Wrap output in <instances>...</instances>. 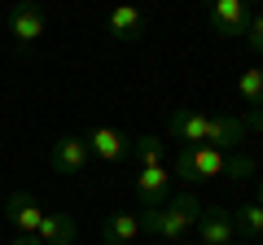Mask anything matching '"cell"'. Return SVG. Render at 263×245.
Listing matches in <instances>:
<instances>
[{
  "label": "cell",
  "mask_w": 263,
  "mask_h": 245,
  "mask_svg": "<svg viewBox=\"0 0 263 245\" xmlns=\"http://www.w3.org/2000/svg\"><path fill=\"white\" fill-rule=\"evenodd\" d=\"M233 223H237V236H246V241H263V206H259V201L237 206L233 210Z\"/></svg>",
  "instance_id": "15"
},
{
  "label": "cell",
  "mask_w": 263,
  "mask_h": 245,
  "mask_svg": "<svg viewBox=\"0 0 263 245\" xmlns=\"http://www.w3.org/2000/svg\"><path fill=\"white\" fill-rule=\"evenodd\" d=\"M101 236L110 245H132L136 236H145V223H141V210H119L101 223Z\"/></svg>",
  "instance_id": "13"
},
{
  "label": "cell",
  "mask_w": 263,
  "mask_h": 245,
  "mask_svg": "<svg viewBox=\"0 0 263 245\" xmlns=\"http://www.w3.org/2000/svg\"><path fill=\"white\" fill-rule=\"evenodd\" d=\"M206 18L219 35H241L246 22H250V5L246 0H211L206 5Z\"/></svg>",
  "instance_id": "5"
},
{
  "label": "cell",
  "mask_w": 263,
  "mask_h": 245,
  "mask_svg": "<svg viewBox=\"0 0 263 245\" xmlns=\"http://www.w3.org/2000/svg\"><path fill=\"white\" fill-rule=\"evenodd\" d=\"M88 158H92V149H88L84 136H62V140H53V153H48V162L66 175H79Z\"/></svg>",
  "instance_id": "9"
},
{
  "label": "cell",
  "mask_w": 263,
  "mask_h": 245,
  "mask_svg": "<svg viewBox=\"0 0 263 245\" xmlns=\"http://www.w3.org/2000/svg\"><path fill=\"white\" fill-rule=\"evenodd\" d=\"M254 201H259V206H263V179H259V197H254Z\"/></svg>",
  "instance_id": "22"
},
{
  "label": "cell",
  "mask_w": 263,
  "mask_h": 245,
  "mask_svg": "<svg viewBox=\"0 0 263 245\" xmlns=\"http://www.w3.org/2000/svg\"><path fill=\"white\" fill-rule=\"evenodd\" d=\"M84 140H88V149H92V158H101V162H119V158H127V149H132V136H123L119 127H92Z\"/></svg>",
  "instance_id": "10"
},
{
  "label": "cell",
  "mask_w": 263,
  "mask_h": 245,
  "mask_svg": "<svg viewBox=\"0 0 263 245\" xmlns=\"http://www.w3.org/2000/svg\"><path fill=\"white\" fill-rule=\"evenodd\" d=\"M105 31H110L119 44H136L145 35V9L141 5H114L110 18H105Z\"/></svg>",
  "instance_id": "6"
},
{
  "label": "cell",
  "mask_w": 263,
  "mask_h": 245,
  "mask_svg": "<svg viewBox=\"0 0 263 245\" xmlns=\"http://www.w3.org/2000/svg\"><path fill=\"white\" fill-rule=\"evenodd\" d=\"M246 136H250V127H246L241 114H237V118H224V114H219V118H211V122H206V145H211V149L233 153L237 145L246 140Z\"/></svg>",
  "instance_id": "12"
},
{
  "label": "cell",
  "mask_w": 263,
  "mask_h": 245,
  "mask_svg": "<svg viewBox=\"0 0 263 245\" xmlns=\"http://www.w3.org/2000/svg\"><path fill=\"white\" fill-rule=\"evenodd\" d=\"M197 215H202V201H197L193 189H184L180 197H167L158 210H141V223H145V232H154V236H162V241L176 245L180 236L197 223Z\"/></svg>",
  "instance_id": "1"
},
{
  "label": "cell",
  "mask_w": 263,
  "mask_h": 245,
  "mask_svg": "<svg viewBox=\"0 0 263 245\" xmlns=\"http://www.w3.org/2000/svg\"><path fill=\"white\" fill-rule=\"evenodd\" d=\"M219 175H228V153L211 149V145H184L171 167V179H180V184H202V179H219Z\"/></svg>",
  "instance_id": "2"
},
{
  "label": "cell",
  "mask_w": 263,
  "mask_h": 245,
  "mask_svg": "<svg viewBox=\"0 0 263 245\" xmlns=\"http://www.w3.org/2000/svg\"><path fill=\"white\" fill-rule=\"evenodd\" d=\"M5 219H9L22 236H35L40 223H44V210H40V201L31 197V193H9V201H5Z\"/></svg>",
  "instance_id": "8"
},
{
  "label": "cell",
  "mask_w": 263,
  "mask_h": 245,
  "mask_svg": "<svg viewBox=\"0 0 263 245\" xmlns=\"http://www.w3.org/2000/svg\"><path fill=\"white\" fill-rule=\"evenodd\" d=\"M44 5H35V0H18L9 9V35L18 39V48H31L40 35H44Z\"/></svg>",
  "instance_id": "3"
},
{
  "label": "cell",
  "mask_w": 263,
  "mask_h": 245,
  "mask_svg": "<svg viewBox=\"0 0 263 245\" xmlns=\"http://www.w3.org/2000/svg\"><path fill=\"white\" fill-rule=\"evenodd\" d=\"M193 228H197V236H202V245H237L233 210H202Z\"/></svg>",
  "instance_id": "7"
},
{
  "label": "cell",
  "mask_w": 263,
  "mask_h": 245,
  "mask_svg": "<svg viewBox=\"0 0 263 245\" xmlns=\"http://www.w3.org/2000/svg\"><path fill=\"white\" fill-rule=\"evenodd\" d=\"M75 215H66V210H53V215H44V223H40V241L44 245H75Z\"/></svg>",
  "instance_id": "14"
},
{
  "label": "cell",
  "mask_w": 263,
  "mask_h": 245,
  "mask_svg": "<svg viewBox=\"0 0 263 245\" xmlns=\"http://www.w3.org/2000/svg\"><path fill=\"white\" fill-rule=\"evenodd\" d=\"M127 153L141 162V167H162V162H167V140H158V136H132Z\"/></svg>",
  "instance_id": "16"
},
{
  "label": "cell",
  "mask_w": 263,
  "mask_h": 245,
  "mask_svg": "<svg viewBox=\"0 0 263 245\" xmlns=\"http://www.w3.org/2000/svg\"><path fill=\"white\" fill-rule=\"evenodd\" d=\"M241 118H246V127H250V132H263V110H246Z\"/></svg>",
  "instance_id": "20"
},
{
  "label": "cell",
  "mask_w": 263,
  "mask_h": 245,
  "mask_svg": "<svg viewBox=\"0 0 263 245\" xmlns=\"http://www.w3.org/2000/svg\"><path fill=\"white\" fill-rule=\"evenodd\" d=\"M206 5H211V0H206Z\"/></svg>",
  "instance_id": "24"
},
{
  "label": "cell",
  "mask_w": 263,
  "mask_h": 245,
  "mask_svg": "<svg viewBox=\"0 0 263 245\" xmlns=\"http://www.w3.org/2000/svg\"><path fill=\"white\" fill-rule=\"evenodd\" d=\"M254 171L259 167H254L250 153H228V179H250Z\"/></svg>",
  "instance_id": "18"
},
{
  "label": "cell",
  "mask_w": 263,
  "mask_h": 245,
  "mask_svg": "<svg viewBox=\"0 0 263 245\" xmlns=\"http://www.w3.org/2000/svg\"><path fill=\"white\" fill-rule=\"evenodd\" d=\"M241 35H246V44H250L254 53H263V13H254V18L246 22V31H241Z\"/></svg>",
  "instance_id": "19"
},
{
  "label": "cell",
  "mask_w": 263,
  "mask_h": 245,
  "mask_svg": "<svg viewBox=\"0 0 263 245\" xmlns=\"http://www.w3.org/2000/svg\"><path fill=\"white\" fill-rule=\"evenodd\" d=\"M9 245H44V241H40V236H22V232H18V236H13Z\"/></svg>",
  "instance_id": "21"
},
{
  "label": "cell",
  "mask_w": 263,
  "mask_h": 245,
  "mask_svg": "<svg viewBox=\"0 0 263 245\" xmlns=\"http://www.w3.org/2000/svg\"><path fill=\"white\" fill-rule=\"evenodd\" d=\"M167 193H171L167 162L162 167H141V175H136V201H141V210H158L167 201Z\"/></svg>",
  "instance_id": "4"
},
{
  "label": "cell",
  "mask_w": 263,
  "mask_h": 245,
  "mask_svg": "<svg viewBox=\"0 0 263 245\" xmlns=\"http://www.w3.org/2000/svg\"><path fill=\"white\" fill-rule=\"evenodd\" d=\"M246 5H250V0H246Z\"/></svg>",
  "instance_id": "23"
},
{
  "label": "cell",
  "mask_w": 263,
  "mask_h": 245,
  "mask_svg": "<svg viewBox=\"0 0 263 245\" xmlns=\"http://www.w3.org/2000/svg\"><path fill=\"white\" fill-rule=\"evenodd\" d=\"M206 122H211V114H202V110H171L167 132L184 145H206Z\"/></svg>",
  "instance_id": "11"
},
{
  "label": "cell",
  "mask_w": 263,
  "mask_h": 245,
  "mask_svg": "<svg viewBox=\"0 0 263 245\" xmlns=\"http://www.w3.org/2000/svg\"><path fill=\"white\" fill-rule=\"evenodd\" d=\"M237 96H241L250 110H263V70H241V79H237Z\"/></svg>",
  "instance_id": "17"
}]
</instances>
